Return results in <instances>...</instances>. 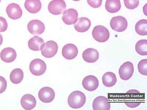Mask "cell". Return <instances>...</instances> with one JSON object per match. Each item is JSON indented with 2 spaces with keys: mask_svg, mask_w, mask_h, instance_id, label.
Returning a JSON list of instances; mask_svg holds the SVG:
<instances>
[{
  "mask_svg": "<svg viewBox=\"0 0 147 110\" xmlns=\"http://www.w3.org/2000/svg\"><path fill=\"white\" fill-rule=\"evenodd\" d=\"M86 101V97L84 94L79 91L73 92L68 99V104L71 108L74 109L83 107Z\"/></svg>",
  "mask_w": 147,
  "mask_h": 110,
  "instance_id": "obj_1",
  "label": "cell"
},
{
  "mask_svg": "<svg viewBox=\"0 0 147 110\" xmlns=\"http://www.w3.org/2000/svg\"><path fill=\"white\" fill-rule=\"evenodd\" d=\"M92 35L94 38L99 43H105L109 40L110 32L106 27L102 26H98L94 27Z\"/></svg>",
  "mask_w": 147,
  "mask_h": 110,
  "instance_id": "obj_2",
  "label": "cell"
},
{
  "mask_svg": "<svg viewBox=\"0 0 147 110\" xmlns=\"http://www.w3.org/2000/svg\"><path fill=\"white\" fill-rule=\"evenodd\" d=\"M58 46L57 43L53 40H49L42 45L40 51L42 55L47 58L53 57L57 53Z\"/></svg>",
  "mask_w": 147,
  "mask_h": 110,
  "instance_id": "obj_3",
  "label": "cell"
},
{
  "mask_svg": "<svg viewBox=\"0 0 147 110\" xmlns=\"http://www.w3.org/2000/svg\"><path fill=\"white\" fill-rule=\"evenodd\" d=\"M47 67V65L44 61L40 59H36L30 63L29 68L33 75L40 76L45 73Z\"/></svg>",
  "mask_w": 147,
  "mask_h": 110,
  "instance_id": "obj_4",
  "label": "cell"
},
{
  "mask_svg": "<svg viewBox=\"0 0 147 110\" xmlns=\"http://www.w3.org/2000/svg\"><path fill=\"white\" fill-rule=\"evenodd\" d=\"M110 26L114 31L122 32L126 30L128 27V22L124 17L119 16L113 17L111 19Z\"/></svg>",
  "mask_w": 147,
  "mask_h": 110,
  "instance_id": "obj_5",
  "label": "cell"
},
{
  "mask_svg": "<svg viewBox=\"0 0 147 110\" xmlns=\"http://www.w3.org/2000/svg\"><path fill=\"white\" fill-rule=\"evenodd\" d=\"M65 2L63 0H54L49 4L48 9L51 13L55 15L62 14L66 9Z\"/></svg>",
  "mask_w": 147,
  "mask_h": 110,
  "instance_id": "obj_6",
  "label": "cell"
},
{
  "mask_svg": "<svg viewBox=\"0 0 147 110\" xmlns=\"http://www.w3.org/2000/svg\"><path fill=\"white\" fill-rule=\"evenodd\" d=\"M134 72V65L130 61L124 63L119 69V77L123 80L126 81L130 79L133 76Z\"/></svg>",
  "mask_w": 147,
  "mask_h": 110,
  "instance_id": "obj_7",
  "label": "cell"
},
{
  "mask_svg": "<svg viewBox=\"0 0 147 110\" xmlns=\"http://www.w3.org/2000/svg\"><path fill=\"white\" fill-rule=\"evenodd\" d=\"M27 28L30 33L33 35H39L45 30V26L43 22L38 20H34L29 22Z\"/></svg>",
  "mask_w": 147,
  "mask_h": 110,
  "instance_id": "obj_8",
  "label": "cell"
},
{
  "mask_svg": "<svg viewBox=\"0 0 147 110\" xmlns=\"http://www.w3.org/2000/svg\"><path fill=\"white\" fill-rule=\"evenodd\" d=\"M55 93L53 89L49 87H44L39 90L38 97L43 103H50L54 99Z\"/></svg>",
  "mask_w": 147,
  "mask_h": 110,
  "instance_id": "obj_9",
  "label": "cell"
},
{
  "mask_svg": "<svg viewBox=\"0 0 147 110\" xmlns=\"http://www.w3.org/2000/svg\"><path fill=\"white\" fill-rule=\"evenodd\" d=\"M82 85L84 88L87 91H94L99 87V80L97 77L94 76H88L83 80Z\"/></svg>",
  "mask_w": 147,
  "mask_h": 110,
  "instance_id": "obj_10",
  "label": "cell"
},
{
  "mask_svg": "<svg viewBox=\"0 0 147 110\" xmlns=\"http://www.w3.org/2000/svg\"><path fill=\"white\" fill-rule=\"evenodd\" d=\"M78 14L75 9H69L65 10L62 17L64 23L68 25L73 24L78 20Z\"/></svg>",
  "mask_w": 147,
  "mask_h": 110,
  "instance_id": "obj_11",
  "label": "cell"
},
{
  "mask_svg": "<svg viewBox=\"0 0 147 110\" xmlns=\"http://www.w3.org/2000/svg\"><path fill=\"white\" fill-rule=\"evenodd\" d=\"M94 110H109L111 108L110 103L107 98L104 96L97 97L94 99L92 103Z\"/></svg>",
  "mask_w": 147,
  "mask_h": 110,
  "instance_id": "obj_12",
  "label": "cell"
},
{
  "mask_svg": "<svg viewBox=\"0 0 147 110\" xmlns=\"http://www.w3.org/2000/svg\"><path fill=\"white\" fill-rule=\"evenodd\" d=\"M78 52V48L75 45L72 44H68L63 47L62 54L66 59L72 60L77 57Z\"/></svg>",
  "mask_w": 147,
  "mask_h": 110,
  "instance_id": "obj_13",
  "label": "cell"
},
{
  "mask_svg": "<svg viewBox=\"0 0 147 110\" xmlns=\"http://www.w3.org/2000/svg\"><path fill=\"white\" fill-rule=\"evenodd\" d=\"M6 11L9 18L14 20L20 19L23 14V11L20 6L15 3H12L8 5Z\"/></svg>",
  "mask_w": 147,
  "mask_h": 110,
  "instance_id": "obj_14",
  "label": "cell"
},
{
  "mask_svg": "<svg viewBox=\"0 0 147 110\" xmlns=\"http://www.w3.org/2000/svg\"><path fill=\"white\" fill-rule=\"evenodd\" d=\"M20 102L22 107L27 110L33 109L36 105V101L35 97L30 94L24 95L21 99Z\"/></svg>",
  "mask_w": 147,
  "mask_h": 110,
  "instance_id": "obj_15",
  "label": "cell"
},
{
  "mask_svg": "<svg viewBox=\"0 0 147 110\" xmlns=\"http://www.w3.org/2000/svg\"><path fill=\"white\" fill-rule=\"evenodd\" d=\"M99 52L94 48H88L83 52V59L86 62L90 63L95 62L99 59Z\"/></svg>",
  "mask_w": 147,
  "mask_h": 110,
  "instance_id": "obj_16",
  "label": "cell"
},
{
  "mask_svg": "<svg viewBox=\"0 0 147 110\" xmlns=\"http://www.w3.org/2000/svg\"><path fill=\"white\" fill-rule=\"evenodd\" d=\"M17 57V53L13 48L7 47L2 50L1 53V58L2 61L6 63L13 61Z\"/></svg>",
  "mask_w": 147,
  "mask_h": 110,
  "instance_id": "obj_17",
  "label": "cell"
},
{
  "mask_svg": "<svg viewBox=\"0 0 147 110\" xmlns=\"http://www.w3.org/2000/svg\"><path fill=\"white\" fill-rule=\"evenodd\" d=\"M91 25L90 19L85 17H82L78 19L77 23L74 25V27L77 32H84L88 30Z\"/></svg>",
  "mask_w": 147,
  "mask_h": 110,
  "instance_id": "obj_18",
  "label": "cell"
},
{
  "mask_svg": "<svg viewBox=\"0 0 147 110\" xmlns=\"http://www.w3.org/2000/svg\"><path fill=\"white\" fill-rule=\"evenodd\" d=\"M24 7L29 12L35 14L41 9L42 4L38 0H27L25 2Z\"/></svg>",
  "mask_w": 147,
  "mask_h": 110,
  "instance_id": "obj_19",
  "label": "cell"
},
{
  "mask_svg": "<svg viewBox=\"0 0 147 110\" xmlns=\"http://www.w3.org/2000/svg\"><path fill=\"white\" fill-rule=\"evenodd\" d=\"M102 79L103 84L107 87H113L117 82L116 75L111 72H107L104 74Z\"/></svg>",
  "mask_w": 147,
  "mask_h": 110,
  "instance_id": "obj_20",
  "label": "cell"
},
{
  "mask_svg": "<svg viewBox=\"0 0 147 110\" xmlns=\"http://www.w3.org/2000/svg\"><path fill=\"white\" fill-rule=\"evenodd\" d=\"M106 10L109 12L114 13L120 10L121 4L119 0H107L105 4Z\"/></svg>",
  "mask_w": 147,
  "mask_h": 110,
  "instance_id": "obj_21",
  "label": "cell"
},
{
  "mask_svg": "<svg viewBox=\"0 0 147 110\" xmlns=\"http://www.w3.org/2000/svg\"><path fill=\"white\" fill-rule=\"evenodd\" d=\"M44 43L43 39L36 36L30 39L28 42V46L29 48L31 50L39 51L40 50L42 45Z\"/></svg>",
  "mask_w": 147,
  "mask_h": 110,
  "instance_id": "obj_22",
  "label": "cell"
},
{
  "mask_svg": "<svg viewBox=\"0 0 147 110\" xmlns=\"http://www.w3.org/2000/svg\"><path fill=\"white\" fill-rule=\"evenodd\" d=\"M10 81L14 84L20 83L23 80L24 78V73L23 70L20 68L14 69L10 73Z\"/></svg>",
  "mask_w": 147,
  "mask_h": 110,
  "instance_id": "obj_23",
  "label": "cell"
},
{
  "mask_svg": "<svg viewBox=\"0 0 147 110\" xmlns=\"http://www.w3.org/2000/svg\"><path fill=\"white\" fill-rule=\"evenodd\" d=\"M135 30L138 34L141 36L147 35V20L142 19L139 20L135 26Z\"/></svg>",
  "mask_w": 147,
  "mask_h": 110,
  "instance_id": "obj_24",
  "label": "cell"
},
{
  "mask_svg": "<svg viewBox=\"0 0 147 110\" xmlns=\"http://www.w3.org/2000/svg\"><path fill=\"white\" fill-rule=\"evenodd\" d=\"M136 50L140 55H147V40H141L138 41L136 45Z\"/></svg>",
  "mask_w": 147,
  "mask_h": 110,
  "instance_id": "obj_25",
  "label": "cell"
},
{
  "mask_svg": "<svg viewBox=\"0 0 147 110\" xmlns=\"http://www.w3.org/2000/svg\"><path fill=\"white\" fill-rule=\"evenodd\" d=\"M138 70L140 74L143 75H147V59H142L139 62L138 65Z\"/></svg>",
  "mask_w": 147,
  "mask_h": 110,
  "instance_id": "obj_26",
  "label": "cell"
},
{
  "mask_svg": "<svg viewBox=\"0 0 147 110\" xmlns=\"http://www.w3.org/2000/svg\"><path fill=\"white\" fill-rule=\"evenodd\" d=\"M124 3L125 7L129 9H134L136 8L139 5V1H128L124 0Z\"/></svg>",
  "mask_w": 147,
  "mask_h": 110,
  "instance_id": "obj_27",
  "label": "cell"
},
{
  "mask_svg": "<svg viewBox=\"0 0 147 110\" xmlns=\"http://www.w3.org/2000/svg\"><path fill=\"white\" fill-rule=\"evenodd\" d=\"M88 4L90 5L91 7L94 8H97L100 7L102 5V1L99 0V1H87Z\"/></svg>",
  "mask_w": 147,
  "mask_h": 110,
  "instance_id": "obj_28",
  "label": "cell"
},
{
  "mask_svg": "<svg viewBox=\"0 0 147 110\" xmlns=\"http://www.w3.org/2000/svg\"><path fill=\"white\" fill-rule=\"evenodd\" d=\"M1 19V32H3L7 29L8 24L6 19L2 17H0Z\"/></svg>",
  "mask_w": 147,
  "mask_h": 110,
  "instance_id": "obj_29",
  "label": "cell"
},
{
  "mask_svg": "<svg viewBox=\"0 0 147 110\" xmlns=\"http://www.w3.org/2000/svg\"><path fill=\"white\" fill-rule=\"evenodd\" d=\"M1 93L4 92L7 87V82L6 80L2 76H1Z\"/></svg>",
  "mask_w": 147,
  "mask_h": 110,
  "instance_id": "obj_30",
  "label": "cell"
},
{
  "mask_svg": "<svg viewBox=\"0 0 147 110\" xmlns=\"http://www.w3.org/2000/svg\"><path fill=\"white\" fill-rule=\"evenodd\" d=\"M141 103L140 102H127L125 104L129 108H136L140 105Z\"/></svg>",
  "mask_w": 147,
  "mask_h": 110,
  "instance_id": "obj_31",
  "label": "cell"
}]
</instances>
